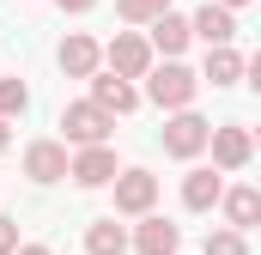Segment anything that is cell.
Wrapping results in <instances>:
<instances>
[{
  "instance_id": "1",
  "label": "cell",
  "mask_w": 261,
  "mask_h": 255,
  "mask_svg": "<svg viewBox=\"0 0 261 255\" xmlns=\"http://www.w3.org/2000/svg\"><path fill=\"white\" fill-rule=\"evenodd\" d=\"M195 91H200V79H195L182 61H164V67L146 73V97H152L158 110H170V116H182V110L195 104Z\"/></svg>"
},
{
  "instance_id": "2",
  "label": "cell",
  "mask_w": 261,
  "mask_h": 255,
  "mask_svg": "<svg viewBox=\"0 0 261 255\" xmlns=\"http://www.w3.org/2000/svg\"><path fill=\"white\" fill-rule=\"evenodd\" d=\"M110 128H116V116H110V110H97L91 97L61 110V134L79 146V152H85V146H110Z\"/></svg>"
},
{
  "instance_id": "3",
  "label": "cell",
  "mask_w": 261,
  "mask_h": 255,
  "mask_svg": "<svg viewBox=\"0 0 261 255\" xmlns=\"http://www.w3.org/2000/svg\"><path fill=\"white\" fill-rule=\"evenodd\" d=\"M103 61H110V73H116V79H146V73H152V43H146V37H140V31H116V37H110V49H103Z\"/></svg>"
},
{
  "instance_id": "4",
  "label": "cell",
  "mask_w": 261,
  "mask_h": 255,
  "mask_svg": "<svg viewBox=\"0 0 261 255\" xmlns=\"http://www.w3.org/2000/svg\"><path fill=\"white\" fill-rule=\"evenodd\" d=\"M206 146H213V128L200 122L195 110H182V116L164 122V152H170V158H200Z\"/></svg>"
},
{
  "instance_id": "5",
  "label": "cell",
  "mask_w": 261,
  "mask_h": 255,
  "mask_svg": "<svg viewBox=\"0 0 261 255\" xmlns=\"http://www.w3.org/2000/svg\"><path fill=\"white\" fill-rule=\"evenodd\" d=\"M24 176H31V183H43V189H49V183H61V176H73L67 146H61V140H31V146H24Z\"/></svg>"
},
{
  "instance_id": "6",
  "label": "cell",
  "mask_w": 261,
  "mask_h": 255,
  "mask_svg": "<svg viewBox=\"0 0 261 255\" xmlns=\"http://www.w3.org/2000/svg\"><path fill=\"white\" fill-rule=\"evenodd\" d=\"M249 158H255V134L249 128H237V122L213 128V170H243Z\"/></svg>"
},
{
  "instance_id": "7",
  "label": "cell",
  "mask_w": 261,
  "mask_h": 255,
  "mask_svg": "<svg viewBox=\"0 0 261 255\" xmlns=\"http://www.w3.org/2000/svg\"><path fill=\"white\" fill-rule=\"evenodd\" d=\"M152 200H158V176H152V170H122V176H116V213L146 219Z\"/></svg>"
},
{
  "instance_id": "8",
  "label": "cell",
  "mask_w": 261,
  "mask_h": 255,
  "mask_svg": "<svg viewBox=\"0 0 261 255\" xmlns=\"http://www.w3.org/2000/svg\"><path fill=\"white\" fill-rule=\"evenodd\" d=\"M116 176H122V164H116L110 146H85V152L73 158V183H79V189H110Z\"/></svg>"
},
{
  "instance_id": "9",
  "label": "cell",
  "mask_w": 261,
  "mask_h": 255,
  "mask_svg": "<svg viewBox=\"0 0 261 255\" xmlns=\"http://www.w3.org/2000/svg\"><path fill=\"white\" fill-rule=\"evenodd\" d=\"M189 24H195V37L206 43V49H231V37H237V12H225L219 0H206Z\"/></svg>"
},
{
  "instance_id": "10",
  "label": "cell",
  "mask_w": 261,
  "mask_h": 255,
  "mask_svg": "<svg viewBox=\"0 0 261 255\" xmlns=\"http://www.w3.org/2000/svg\"><path fill=\"white\" fill-rule=\"evenodd\" d=\"M55 61H61V73H67V79H97V61H103V49H97L91 37H79V31H73L61 49H55Z\"/></svg>"
},
{
  "instance_id": "11",
  "label": "cell",
  "mask_w": 261,
  "mask_h": 255,
  "mask_svg": "<svg viewBox=\"0 0 261 255\" xmlns=\"http://www.w3.org/2000/svg\"><path fill=\"white\" fill-rule=\"evenodd\" d=\"M176 243H182V231H176L170 219H158V213H146L140 231H134V249L140 255H176Z\"/></svg>"
},
{
  "instance_id": "12",
  "label": "cell",
  "mask_w": 261,
  "mask_h": 255,
  "mask_svg": "<svg viewBox=\"0 0 261 255\" xmlns=\"http://www.w3.org/2000/svg\"><path fill=\"white\" fill-rule=\"evenodd\" d=\"M91 104L110 110V116H128L134 104H140V91H134L128 79H116V73H97V79H91Z\"/></svg>"
},
{
  "instance_id": "13",
  "label": "cell",
  "mask_w": 261,
  "mask_h": 255,
  "mask_svg": "<svg viewBox=\"0 0 261 255\" xmlns=\"http://www.w3.org/2000/svg\"><path fill=\"white\" fill-rule=\"evenodd\" d=\"M189 37H195V24H189L182 12H164V18L152 24V49H158L164 61H176V55L189 49Z\"/></svg>"
},
{
  "instance_id": "14",
  "label": "cell",
  "mask_w": 261,
  "mask_h": 255,
  "mask_svg": "<svg viewBox=\"0 0 261 255\" xmlns=\"http://www.w3.org/2000/svg\"><path fill=\"white\" fill-rule=\"evenodd\" d=\"M219 207H225L231 231H261V189H231Z\"/></svg>"
},
{
  "instance_id": "15",
  "label": "cell",
  "mask_w": 261,
  "mask_h": 255,
  "mask_svg": "<svg viewBox=\"0 0 261 255\" xmlns=\"http://www.w3.org/2000/svg\"><path fill=\"white\" fill-rule=\"evenodd\" d=\"M219 200H225L219 170H189V183H182V207H189V213H206V207H219Z\"/></svg>"
},
{
  "instance_id": "16",
  "label": "cell",
  "mask_w": 261,
  "mask_h": 255,
  "mask_svg": "<svg viewBox=\"0 0 261 255\" xmlns=\"http://www.w3.org/2000/svg\"><path fill=\"white\" fill-rule=\"evenodd\" d=\"M85 255H128V231H122L116 219L85 225Z\"/></svg>"
},
{
  "instance_id": "17",
  "label": "cell",
  "mask_w": 261,
  "mask_h": 255,
  "mask_svg": "<svg viewBox=\"0 0 261 255\" xmlns=\"http://www.w3.org/2000/svg\"><path fill=\"white\" fill-rule=\"evenodd\" d=\"M243 55H237V49H206V73H200V79H213V85H237V79H243Z\"/></svg>"
},
{
  "instance_id": "18",
  "label": "cell",
  "mask_w": 261,
  "mask_h": 255,
  "mask_svg": "<svg viewBox=\"0 0 261 255\" xmlns=\"http://www.w3.org/2000/svg\"><path fill=\"white\" fill-rule=\"evenodd\" d=\"M31 110V85L12 73V79H0V122H12V116H24Z\"/></svg>"
},
{
  "instance_id": "19",
  "label": "cell",
  "mask_w": 261,
  "mask_h": 255,
  "mask_svg": "<svg viewBox=\"0 0 261 255\" xmlns=\"http://www.w3.org/2000/svg\"><path fill=\"white\" fill-rule=\"evenodd\" d=\"M116 12H122L128 24H158V18L170 12V0H116Z\"/></svg>"
},
{
  "instance_id": "20",
  "label": "cell",
  "mask_w": 261,
  "mask_h": 255,
  "mask_svg": "<svg viewBox=\"0 0 261 255\" xmlns=\"http://www.w3.org/2000/svg\"><path fill=\"white\" fill-rule=\"evenodd\" d=\"M200 255H249V243H243V231L219 225V231H206V249H200Z\"/></svg>"
},
{
  "instance_id": "21",
  "label": "cell",
  "mask_w": 261,
  "mask_h": 255,
  "mask_svg": "<svg viewBox=\"0 0 261 255\" xmlns=\"http://www.w3.org/2000/svg\"><path fill=\"white\" fill-rule=\"evenodd\" d=\"M0 255H18V219L0 213Z\"/></svg>"
},
{
  "instance_id": "22",
  "label": "cell",
  "mask_w": 261,
  "mask_h": 255,
  "mask_svg": "<svg viewBox=\"0 0 261 255\" xmlns=\"http://www.w3.org/2000/svg\"><path fill=\"white\" fill-rule=\"evenodd\" d=\"M243 79H249V85H255V91H261V49H255V55H249V67H243Z\"/></svg>"
},
{
  "instance_id": "23",
  "label": "cell",
  "mask_w": 261,
  "mask_h": 255,
  "mask_svg": "<svg viewBox=\"0 0 261 255\" xmlns=\"http://www.w3.org/2000/svg\"><path fill=\"white\" fill-rule=\"evenodd\" d=\"M55 6H61V12H91L97 0H55Z\"/></svg>"
},
{
  "instance_id": "24",
  "label": "cell",
  "mask_w": 261,
  "mask_h": 255,
  "mask_svg": "<svg viewBox=\"0 0 261 255\" xmlns=\"http://www.w3.org/2000/svg\"><path fill=\"white\" fill-rule=\"evenodd\" d=\"M18 255H55L49 243H18Z\"/></svg>"
},
{
  "instance_id": "25",
  "label": "cell",
  "mask_w": 261,
  "mask_h": 255,
  "mask_svg": "<svg viewBox=\"0 0 261 255\" xmlns=\"http://www.w3.org/2000/svg\"><path fill=\"white\" fill-rule=\"evenodd\" d=\"M219 6H225V12H237V6H249V0H219Z\"/></svg>"
},
{
  "instance_id": "26",
  "label": "cell",
  "mask_w": 261,
  "mask_h": 255,
  "mask_svg": "<svg viewBox=\"0 0 261 255\" xmlns=\"http://www.w3.org/2000/svg\"><path fill=\"white\" fill-rule=\"evenodd\" d=\"M6 146H12V134H6V122H0V152H6Z\"/></svg>"
},
{
  "instance_id": "27",
  "label": "cell",
  "mask_w": 261,
  "mask_h": 255,
  "mask_svg": "<svg viewBox=\"0 0 261 255\" xmlns=\"http://www.w3.org/2000/svg\"><path fill=\"white\" fill-rule=\"evenodd\" d=\"M255 146H261V128H255Z\"/></svg>"
},
{
  "instance_id": "28",
  "label": "cell",
  "mask_w": 261,
  "mask_h": 255,
  "mask_svg": "<svg viewBox=\"0 0 261 255\" xmlns=\"http://www.w3.org/2000/svg\"><path fill=\"white\" fill-rule=\"evenodd\" d=\"M255 189H261V183H255Z\"/></svg>"
}]
</instances>
